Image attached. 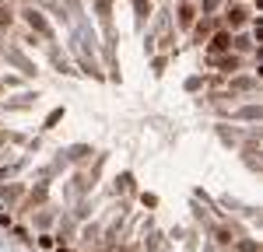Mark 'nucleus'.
I'll use <instances>...</instances> for the list:
<instances>
[{
	"instance_id": "f257e3e1",
	"label": "nucleus",
	"mask_w": 263,
	"mask_h": 252,
	"mask_svg": "<svg viewBox=\"0 0 263 252\" xmlns=\"http://www.w3.org/2000/svg\"><path fill=\"white\" fill-rule=\"evenodd\" d=\"M193 21H197V4H193V0H186V4H179V11H175V25L182 32H190Z\"/></svg>"
},
{
	"instance_id": "f03ea898",
	"label": "nucleus",
	"mask_w": 263,
	"mask_h": 252,
	"mask_svg": "<svg viewBox=\"0 0 263 252\" xmlns=\"http://www.w3.org/2000/svg\"><path fill=\"white\" fill-rule=\"evenodd\" d=\"M232 49V32H214L211 42H207V53L211 56H221V53H228Z\"/></svg>"
},
{
	"instance_id": "7ed1b4c3",
	"label": "nucleus",
	"mask_w": 263,
	"mask_h": 252,
	"mask_svg": "<svg viewBox=\"0 0 263 252\" xmlns=\"http://www.w3.org/2000/svg\"><path fill=\"white\" fill-rule=\"evenodd\" d=\"M224 21H228L232 28H242V25L249 21V11H246L242 4H228V11H224Z\"/></svg>"
},
{
	"instance_id": "20e7f679",
	"label": "nucleus",
	"mask_w": 263,
	"mask_h": 252,
	"mask_svg": "<svg viewBox=\"0 0 263 252\" xmlns=\"http://www.w3.org/2000/svg\"><path fill=\"white\" fill-rule=\"evenodd\" d=\"M25 21H28V28H35V32H43V35H53V28L46 25V18H43L39 11H25Z\"/></svg>"
},
{
	"instance_id": "39448f33",
	"label": "nucleus",
	"mask_w": 263,
	"mask_h": 252,
	"mask_svg": "<svg viewBox=\"0 0 263 252\" xmlns=\"http://www.w3.org/2000/svg\"><path fill=\"white\" fill-rule=\"evenodd\" d=\"M214 67H221V70H228V74H232V70L242 67V60H239V56H214Z\"/></svg>"
},
{
	"instance_id": "423d86ee",
	"label": "nucleus",
	"mask_w": 263,
	"mask_h": 252,
	"mask_svg": "<svg viewBox=\"0 0 263 252\" xmlns=\"http://www.w3.org/2000/svg\"><path fill=\"white\" fill-rule=\"evenodd\" d=\"M193 25H197V32H193V35H197V42H204V39L211 35V28H214V21H211V18H204V21H193Z\"/></svg>"
},
{
	"instance_id": "0eeeda50",
	"label": "nucleus",
	"mask_w": 263,
	"mask_h": 252,
	"mask_svg": "<svg viewBox=\"0 0 263 252\" xmlns=\"http://www.w3.org/2000/svg\"><path fill=\"white\" fill-rule=\"evenodd\" d=\"M14 25V11L7 4H0V28H11Z\"/></svg>"
},
{
	"instance_id": "6e6552de",
	"label": "nucleus",
	"mask_w": 263,
	"mask_h": 252,
	"mask_svg": "<svg viewBox=\"0 0 263 252\" xmlns=\"http://www.w3.org/2000/svg\"><path fill=\"white\" fill-rule=\"evenodd\" d=\"M0 91H4V84H0Z\"/></svg>"
}]
</instances>
